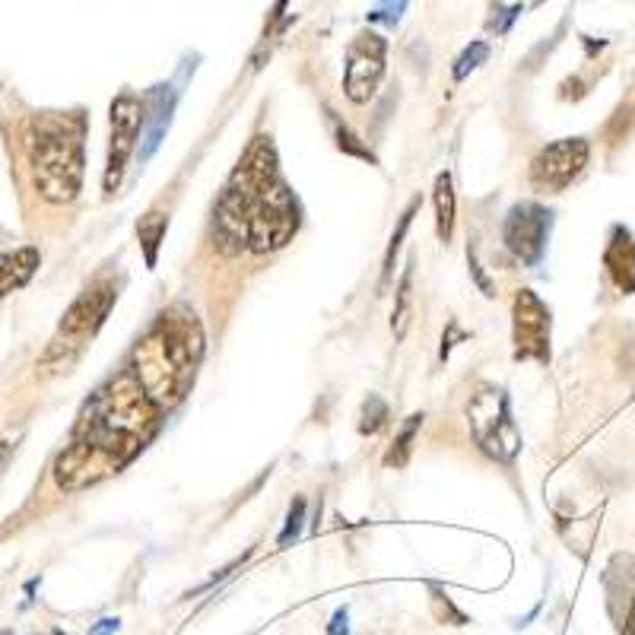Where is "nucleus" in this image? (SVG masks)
Masks as SVG:
<instances>
[{
	"mask_svg": "<svg viewBox=\"0 0 635 635\" xmlns=\"http://www.w3.org/2000/svg\"><path fill=\"white\" fill-rule=\"evenodd\" d=\"M84 114L45 111L29 121L26 156L35 188L52 204H70L84 188Z\"/></svg>",
	"mask_w": 635,
	"mask_h": 635,
	"instance_id": "f257e3e1",
	"label": "nucleus"
},
{
	"mask_svg": "<svg viewBox=\"0 0 635 635\" xmlns=\"http://www.w3.org/2000/svg\"><path fill=\"white\" fill-rule=\"evenodd\" d=\"M280 160H276L274 140L258 134L251 140L245 156L232 168L229 182L220 194L217 214H214V239L222 254H242L249 251V222L258 200L280 182Z\"/></svg>",
	"mask_w": 635,
	"mask_h": 635,
	"instance_id": "f03ea898",
	"label": "nucleus"
},
{
	"mask_svg": "<svg viewBox=\"0 0 635 635\" xmlns=\"http://www.w3.org/2000/svg\"><path fill=\"white\" fill-rule=\"evenodd\" d=\"M118 303V286L111 280H96L92 286H86L84 293L74 299V305L64 311L57 333L52 337L45 357H42V372L52 375V372H67L74 362L80 360V353L86 350V343L96 337V331L106 325L109 311Z\"/></svg>",
	"mask_w": 635,
	"mask_h": 635,
	"instance_id": "7ed1b4c3",
	"label": "nucleus"
},
{
	"mask_svg": "<svg viewBox=\"0 0 635 635\" xmlns=\"http://www.w3.org/2000/svg\"><path fill=\"white\" fill-rule=\"evenodd\" d=\"M468 416L473 439H477V445H480L490 458L512 461V458L522 451V433H518V426H515V419H512L505 391H496V387L477 391L473 401H470Z\"/></svg>",
	"mask_w": 635,
	"mask_h": 635,
	"instance_id": "20e7f679",
	"label": "nucleus"
},
{
	"mask_svg": "<svg viewBox=\"0 0 635 635\" xmlns=\"http://www.w3.org/2000/svg\"><path fill=\"white\" fill-rule=\"evenodd\" d=\"M303 222V210L296 194L289 191V185L280 178L271 191L264 194L251 214L249 226V251L254 254H271V251L286 249Z\"/></svg>",
	"mask_w": 635,
	"mask_h": 635,
	"instance_id": "39448f33",
	"label": "nucleus"
},
{
	"mask_svg": "<svg viewBox=\"0 0 635 635\" xmlns=\"http://www.w3.org/2000/svg\"><path fill=\"white\" fill-rule=\"evenodd\" d=\"M143 124H146V106H143V99H138L134 92H121V96L111 102L109 163H106V178H102L106 194H114L121 188Z\"/></svg>",
	"mask_w": 635,
	"mask_h": 635,
	"instance_id": "423d86ee",
	"label": "nucleus"
},
{
	"mask_svg": "<svg viewBox=\"0 0 635 635\" xmlns=\"http://www.w3.org/2000/svg\"><path fill=\"white\" fill-rule=\"evenodd\" d=\"M552 214L544 204H534V200H522L515 204L505 222H502V242L505 249L512 251L522 264L527 267H537L544 251H547V239H550Z\"/></svg>",
	"mask_w": 635,
	"mask_h": 635,
	"instance_id": "0eeeda50",
	"label": "nucleus"
},
{
	"mask_svg": "<svg viewBox=\"0 0 635 635\" xmlns=\"http://www.w3.org/2000/svg\"><path fill=\"white\" fill-rule=\"evenodd\" d=\"M512 343L518 362L550 360V308L534 289H518L512 303Z\"/></svg>",
	"mask_w": 635,
	"mask_h": 635,
	"instance_id": "6e6552de",
	"label": "nucleus"
},
{
	"mask_svg": "<svg viewBox=\"0 0 635 635\" xmlns=\"http://www.w3.org/2000/svg\"><path fill=\"white\" fill-rule=\"evenodd\" d=\"M591 160V146L588 140L566 138L556 140L550 146H544L534 160H530V185L544 194L566 191L584 166Z\"/></svg>",
	"mask_w": 635,
	"mask_h": 635,
	"instance_id": "1a4fd4ad",
	"label": "nucleus"
},
{
	"mask_svg": "<svg viewBox=\"0 0 635 635\" xmlns=\"http://www.w3.org/2000/svg\"><path fill=\"white\" fill-rule=\"evenodd\" d=\"M387 42L379 32H360L347 48L343 92L353 106H365L385 77Z\"/></svg>",
	"mask_w": 635,
	"mask_h": 635,
	"instance_id": "9d476101",
	"label": "nucleus"
},
{
	"mask_svg": "<svg viewBox=\"0 0 635 635\" xmlns=\"http://www.w3.org/2000/svg\"><path fill=\"white\" fill-rule=\"evenodd\" d=\"M175 102H178V96H175L172 86H153L150 99L143 102V106H146V124H143V128H146V146L140 150V160H150L153 150L160 146V140H163V134L168 131Z\"/></svg>",
	"mask_w": 635,
	"mask_h": 635,
	"instance_id": "9b49d317",
	"label": "nucleus"
},
{
	"mask_svg": "<svg viewBox=\"0 0 635 635\" xmlns=\"http://www.w3.org/2000/svg\"><path fill=\"white\" fill-rule=\"evenodd\" d=\"M42 264V254L32 245L0 254V299H7L13 289H23Z\"/></svg>",
	"mask_w": 635,
	"mask_h": 635,
	"instance_id": "f8f14e48",
	"label": "nucleus"
},
{
	"mask_svg": "<svg viewBox=\"0 0 635 635\" xmlns=\"http://www.w3.org/2000/svg\"><path fill=\"white\" fill-rule=\"evenodd\" d=\"M604 264L623 293H635V239L626 229H613Z\"/></svg>",
	"mask_w": 635,
	"mask_h": 635,
	"instance_id": "ddd939ff",
	"label": "nucleus"
},
{
	"mask_svg": "<svg viewBox=\"0 0 635 635\" xmlns=\"http://www.w3.org/2000/svg\"><path fill=\"white\" fill-rule=\"evenodd\" d=\"M433 200H436V232H439V242L448 245L451 236H455V178H451V172H439L436 175Z\"/></svg>",
	"mask_w": 635,
	"mask_h": 635,
	"instance_id": "4468645a",
	"label": "nucleus"
},
{
	"mask_svg": "<svg viewBox=\"0 0 635 635\" xmlns=\"http://www.w3.org/2000/svg\"><path fill=\"white\" fill-rule=\"evenodd\" d=\"M166 229H168V214H160V210L146 214V217L138 222V239L140 249H143L146 271L156 267V258H160V245H163V239H166Z\"/></svg>",
	"mask_w": 635,
	"mask_h": 635,
	"instance_id": "2eb2a0df",
	"label": "nucleus"
},
{
	"mask_svg": "<svg viewBox=\"0 0 635 635\" xmlns=\"http://www.w3.org/2000/svg\"><path fill=\"white\" fill-rule=\"evenodd\" d=\"M328 124H331V134L337 140V150H343L347 156H357V160H365V163H372V166H379V160H375V153L362 143L353 131H350V124L347 121H340L333 111H328Z\"/></svg>",
	"mask_w": 635,
	"mask_h": 635,
	"instance_id": "dca6fc26",
	"label": "nucleus"
},
{
	"mask_svg": "<svg viewBox=\"0 0 635 635\" xmlns=\"http://www.w3.org/2000/svg\"><path fill=\"white\" fill-rule=\"evenodd\" d=\"M419 426H423V414L407 416V423L401 426L397 439H394L391 451L385 455L387 468H404V464L410 461V455H414V439H416V433H419Z\"/></svg>",
	"mask_w": 635,
	"mask_h": 635,
	"instance_id": "f3484780",
	"label": "nucleus"
},
{
	"mask_svg": "<svg viewBox=\"0 0 635 635\" xmlns=\"http://www.w3.org/2000/svg\"><path fill=\"white\" fill-rule=\"evenodd\" d=\"M419 204H423V197H414L410 204H407V210L401 214V220H397V229H394V236H391V242H387L385 251V267H382V286H385L391 274H394V261H397V251L404 245V236H407V229H410V222H414L416 210H419Z\"/></svg>",
	"mask_w": 635,
	"mask_h": 635,
	"instance_id": "a211bd4d",
	"label": "nucleus"
},
{
	"mask_svg": "<svg viewBox=\"0 0 635 635\" xmlns=\"http://www.w3.org/2000/svg\"><path fill=\"white\" fill-rule=\"evenodd\" d=\"M410 283H414V271L407 267V274L401 280V286H397V308H394V318H391V328H394V337L397 340H404V333H407V321H410Z\"/></svg>",
	"mask_w": 635,
	"mask_h": 635,
	"instance_id": "6ab92c4d",
	"label": "nucleus"
},
{
	"mask_svg": "<svg viewBox=\"0 0 635 635\" xmlns=\"http://www.w3.org/2000/svg\"><path fill=\"white\" fill-rule=\"evenodd\" d=\"M486 57H490V45L486 42H470L468 48L461 52V57L455 61V70H451L455 80H464L480 64H486Z\"/></svg>",
	"mask_w": 635,
	"mask_h": 635,
	"instance_id": "aec40b11",
	"label": "nucleus"
},
{
	"mask_svg": "<svg viewBox=\"0 0 635 635\" xmlns=\"http://www.w3.org/2000/svg\"><path fill=\"white\" fill-rule=\"evenodd\" d=\"M385 419H387V404L382 397L369 394V401H365V407H362L360 433L362 436H375V433L385 426Z\"/></svg>",
	"mask_w": 635,
	"mask_h": 635,
	"instance_id": "412c9836",
	"label": "nucleus"
},
{
	"mask_svg": "<svg viewBox=\"0 0 635 635\" xmlns=\"http://www.w3.org/2000/svg\"><path fill=\"white\" fill-rule=\"evenodd\" d=\"M303 522H305V499H296V502L289 505V515H286V527L280 530L276 544H280V547H289L293 540H299V534H303Z\"/></svg>",
	"mask_w": 635,
	"mask_h": 635,
	"instance_id": "4be33fe9",
	"label": "nucleus"
},
{
	"mask_svg": "<svg viewBox=\"0 0 635 635\" xmlns=\"http://www.w3.org/2000/svg\"><path fill=\"white\" fill-rule=\"evenodd\" d=\"M407 3H410V0H382V3L369 13V20H379V23H387V26H397V20H401V13L407 10Z\"/></svg>",
	"mask_w": 635,
	"mask_h": 635,
	"instance_id": "5701e85b",
	"label": "nucleus"
},
{
	"mask_svg": "<svg viewBox=\"0 0 635 635\" xmlns=\"http://www.w3.org/2000/svg\"><path fill=\"white\" fill-rule=\"evenodd\" d=\"M499 13H502L499 20H496V17L490 20V32H496V35H502V32H508V26H512V23L518 20V13H522V7L515 3V7H505V10H499Z\"/></svg>",
	"mask_w": 635,
	"mask_h": 635,
	"instance_id": "b1692460",
	"label": "nucleus"
},
{
	"mask_svg": "<svg viewBox=\"0 0 635 635\" xmlns=\"http://www.w3.org/2000/svg\"><path fill=\"white\" fill-rule=\"evenodd\" d=\"M328 635H350V629H347V610H337V613H333Z\"/></svg>",
	"mask_w": 635,
	"mask_h": 635,
	"instance_id": "393cba45",
	"label": "nucleus"
},
{
	"mask_svg": "<svg viewBox=\"0 0 635 635\" xmlns=\"http://www.w3.org/2000/svg\"><path fill=\"white\" fill-rule=\"evenodd\" d=\"M286 7H289V0H276L274 3V13H271V26H267V32H280V29H283V23H280V20H283V17H286Z\"/></svg>",
	"mask_w": 635,
	"mask_h": 635,
	"instance_id": "a878e982",
	"label": "nucleus"
},
{
	"mask_svg": "<svg viewBox=\"0 0 635 635\" xmlns=\"http://www.w3.org/2000/svg\"><path fill=\"white\" fill-rule=\"evenodd\" d=\"M623 635H635V594L633 604H629V613H626V623H623Z\"/></svg>",
	"mask_w": 635,
	"mask_h": 635,
	"instance_id": "bb28decb",
	"label": "nucleus"
},
{
	"mask_svg": "<svg viewBox=\"0 0 635 635\" xmlns=\"http://www.w3.org/2000/svg\"><path fill=\"white\" fill-rule=\"evenodd\" d=\"M3 451H7V445L0 442V458H3Z\"/></svg>",
	"mask_w": 635,
	"mask_h": 635,
	"instance_id": "cd10ccee",
	"label": "nucleus"
},
{
	"mask_svg": "<svg viewBox=\"0 0 635 635\" xmlns=\"http://www.w3.org/2000/svg\"><path fill=\"white\" fill-rule=\"evenodd\" d=\"M537 3H547V0H537Z\"/></svg>",
	"mask_w": 635,
	"mask_h": 635,
	"instance_id": "c85d7f7f",
	"label": "nucleus"
}]
</instances>
